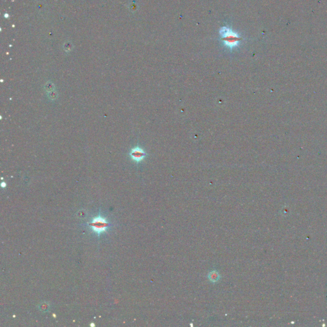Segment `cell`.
Here are the masks:
<instances>
[{"instance_id": "4", "label": "cell", "mask_w": 327, "mask_h": 327, "mask_svg": "<svg viewBox=\"0 0 327 327\" xmlns=\"http://www.w3.org/2000/svg\"><path fill=\"white\" fill-rule=\"evenodd\" d=\"M208 278L210 280V282L215 283L219 281V279H220V275L217 271L213 270L208 274Z\"/></svg>"}, {"instance_id": "1", "label": "cell", "mask_w": 327, "mask_h": 327, "mask_svg": "<svg viewBox=\"0 0 327 327\" xmlns=\"http://www.w3.org/2000/svg\"><path fill=\"white\" fill-rule=\"evenodd\" d=\"M220 35L224 44L231 49L237 46L240 40V37L236 33L227 27H223L220 29Z\"/></svg>"}, {"instance_id": "3", "label": "cell", "mask_w": 327, "mask_h": 327, "mask_svg": "<svg viewBox=\"0 0 327 327\" xmlns=\"http://www.w3.org/2000/svg\"><path fill=\"white\" fill-rule=\"evenodd\" d=\"M146 154L145 152V151L139 147L134 148L131 150L130 153V155L132 160L137 162L143 160L146 157Z\"/></svg>"}, {"instance_id": "5", "label": "cell", "mask_w": 327, "mask_h": 327, "mask_svg": "<svg viewBox=\"0 0 327 327\" xmlns=\"http://www.w3.org/2000/svg\"><path fill=\"white\" fill-rule=\"evenodd\" d=\"M94 325H94V324H93V323H91V326H94Z\"/></svg>"}, {"instance_id": "2", "label": "cell", "mask_w": 327, "mask_h": 327, "mask_svg": "<svg viewBox=\"0 0 327 327\" xmlns=\"http://www.w3.org/2000/svg\"><path fill=\"white\" fill-rule=\"evenodd\" d=\"M89 226L99 235L102 233L106 231V228L109 226V223L104 218L99 216L93 219L89 224Z\"/></svg>"}]
</instances>
